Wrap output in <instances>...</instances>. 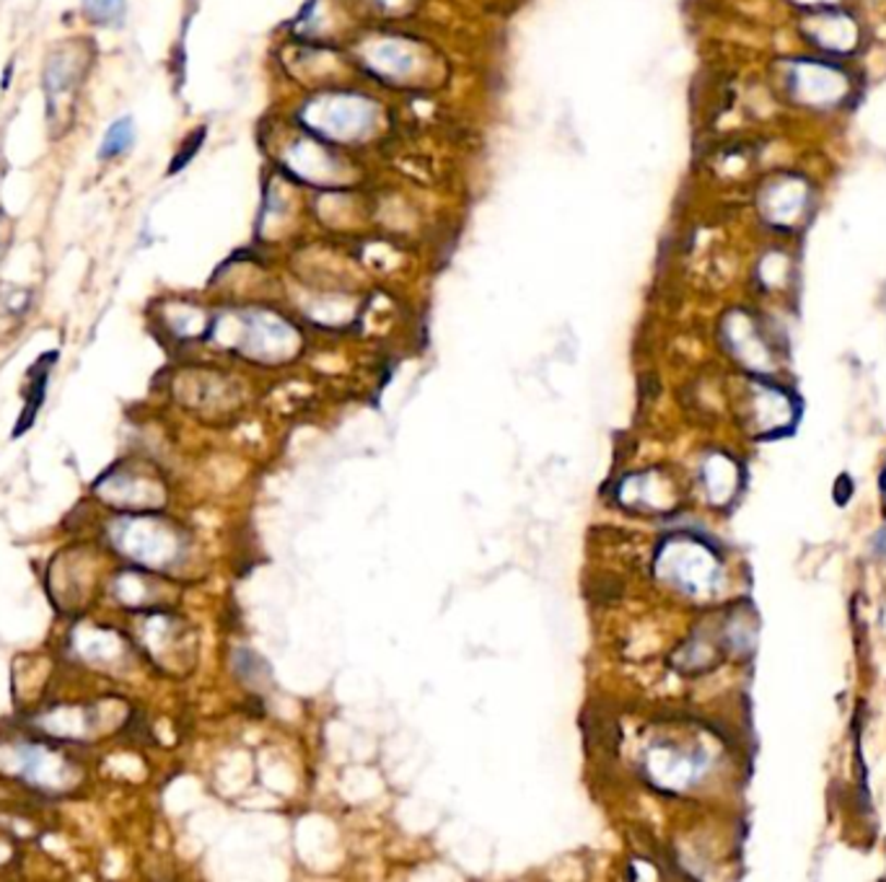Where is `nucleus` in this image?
<instances>
[{
    "instance_id": "obj_10",
    "label": "nucleus",
    "mask_w": 886,
    "mask_h": 882,
    "mask_svg": "<svg viewBox=\"0 0 886 882\" xmlns=\"http://www.w3.org/2000/svg\"><path fill=\"white\" fill-rule=\"evenodd\" d=\"M3 235H5V231H3V226H0V256H3V249H5V239H3Z\"/></svg>"
},
{
    "instance_id": "obj_5",
    "label": "nucleus",
    "mask_w": 886,
    "mask_h": 882,
    "mask_svg": "<svg viewBox=\"0 0 886 882\" xmlns=\"http://www.w3.org/2000/svg\"><path fill=\"white\" fill-rule=\"evenodd\" d=\"M750 425L754 433L773 435L786 430L788 425H793L795 420V404L788 399L786 391L775 388L770 384H754L752 386V399L750 407Z\"/></svg>"
},
{
    "instance_id": "obj_3",
    "label": "nucleus",
    "mask_w": 886,
    "mask_h": 882,
    "mask_svg": "<svg viewBox=\"0 0 886 882\" xmlns=\"http://www.w3.org/2000/svg\"><path fill=\"white\" fill-rule=\"evenodd\" d=\"M96 495L120 512H156V507L164 503L161 487L154 479L130 467L109 469L96 482Z\"/></svg>"
},
{
    "instance_id": "obj_9",
    "label": "nucleus",
    "mask_w": 886,
    "mask_h": 882,
    "mask_svg": "<svg viewBox=\"0 0 886 882\" xmlns=\"http://www.w3.org/2000/svg\"><path fill=\"white\" fill-rule=\"evenodd\" d=\"M83 9L99 26H117L124 19V0H83Z\"/></svg>"
},
{
    "instance_id": "obj_2",
    "label": "nucleus",
    "mask_w": 886,
    "mask_h": 882,
    "mask_svg": "<svg viewBox=\"0 0 886 882\" xmlns=\"http://www.w3.org/2000/svg\"><path fill=\"white\" fill-rule=\"evenodd\" d=\"M0 769H9L21 782L41 792H65L79 780V771L65 756L39 742H19L9 751H0Z\"/></svg>"
},
{
    "instance_id": "obj_6",
    "label": "nucleus",
    "mask_w": 886,
    "mask_h": 882,
    "mask_svg": "<svg viewBox=\"0 0 886 882\" xmlns=\"http://www.w3.org/2000/svg\"><path fill=\"white\" fill-rule=\"evenodd\" d=\"M81 78L79 55L75 52H55L45 71V92L50 99V107L55 109L58 104L75 92V83Z\"/></svg>"
},
{
    "instance_id": "obj_4",
    "label": "nucleus",
    "mask_w": 886,
    "mask_h": 882,
    "mask_svg": "<svg viewBox=\"0 0 886 882\" xmlns=\"http://www.w3.org/2000/svg\"><path fill=\"white\" fill-rule=\"evenodd\" d=\"M846 86L848 78L837 68L829 65V62L812 60L799 62L791 71V81H788V88H791L795 99L801 104H819V107L840 101L848 92Z\"/></svg>"
},
{
    "instance_id": "obj_8",
    "label": "nucleus",
    "mask_w": 886,
    "mask_h": 882,
    "mask_svg": "<svg viewBox=\"0 0 886 882\" xmlns=\"http://www.w3.org/2000/svg\"><path fill=\"white\" fill-rule=\"evenodd\" d=\"M133 143H135V122L130 120V117H122V120L112 122V128L104 135V141L99 145V158L101 161H109V158L133 148Z\"/></svg>"
},
{
    "instance_id": "obj_7",
    "label": "nucleus",
    "mask_w": 886,
    "mask_h": 882,
    "mask_svg": "<svg viewBox=\"0 0 886 882\" xmlns=\"http://www.w3.org/2000/svg\"><path fill=\"white\" fill-rule=\"evenodd\" d=\"M806 203V186L804 182L795 184L793 179H786V182L775 184L767 190V215L780 226H791L793 220L804 218V213L799 207H804Z\"/></svg>"
},
{
    "instance_id": "obj_1",
    "label": "nucleus",
    "mask_w": 886,
    "mask_h": 882,
    "mask_svg": "<svg viewBox=\"0 0 886 882\" xmlns=\"http://www.w3.org/2000/svg\"><path fill=\"white\" fill-rule=\"evenodd\" d=\"M109 544L124 559L141 565V569H164L182 554V536L175 525H166L156 512H122L107 528Z\"/></svg>"
}]
</instances>
